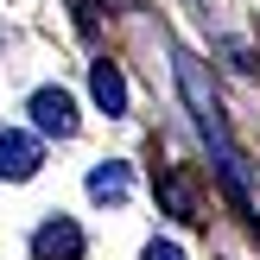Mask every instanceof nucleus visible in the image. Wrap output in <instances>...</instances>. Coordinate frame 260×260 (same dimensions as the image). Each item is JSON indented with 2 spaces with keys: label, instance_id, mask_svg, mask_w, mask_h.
Returning a JSON list of instances; mask_svg holds the SVG:
<instances>
[{
  "label": "nucleus",
  "instance_id": "f257e3e1",
  "mask_svg": "<svg viewBox=\"0 0 260 260\" xmlns=\"http://www.w3.org/2000/svg\"><path fill=\"white\" fill-rule=\"evenodd\" d=\"M38 165H45V146H38L32 134H19V127H7V134H0V178L25 184Z\"/></svg>",
  "mask_w": 260,
  "mask_h": 260
},
{
  "label": "nucleus",
  "instance_id": "f03ea898",
  "mask_svg": "<svg viewBox=\"0 0 260 260\" xmlns=\"http://www.w3.org/2000/svg\"><path fill=\"white\" fill-rule=\"evenodd\" d=\"M32 121H38V134L70 140L76 134V95H70V89H38V95H32Z\"/></svg>",
  "mask_w": 260,
  "mask_h": 260
},
{
  "label": "nucleus",
  "instance_id": "7ed1b4c3",
  "mask_svg": "<svg viewBox=\"0 0 260 260\" xmlns=\"http://www.w3.org/2000/svg\"><path fill=\"white\" fill-rule=\"evenodd\" d=\"M32 260H83V229H76L70 216H51L32 235Z\"/></svg>",
  "mask_w": 260,
  "mask_h": 260
},
{
  "label": "nucleus",
  "instance_id": "20e7f679",
  "mask_svg": "<svg viewBox=\"0 0 260 260\" xmlns=\"http://www.w3.org/2000/svg\"><path fill=\"white\" fill-rule=\"evenodd\" d=\"M89 89H95V108L102 114H127V76H121V63H89Z\"/></svg>",
  "mask_w": 260,
  "mask_h": 260
},
{
  "label": "nucleus",
  "instance_id": "39448f33",
  "mask_svg": "<svg viewBox=\"0 0 260 260\" xmlns=\"http://www.w3.org/2000/svg\"><path fill=\"white\" fill-rule=\"evenodd\" d=\"M127 190H134V178H127L121 159H108V165H95V172H89V197H95V203H121Z\"/></svg>",
  "mask_w": 260,
  "mask_h": 260
},
{
  "label": "nucleus",
  "instance_id": "423d86ee",
  "mask_svg": "<svg viewBox=\"0 0 260 260\" xmlns=\"http://www.w3.org/2000/svg\"><path fill=\"white\" fill-rule=\"evenodd\" d=\"M146 260H184V254H178V241H152V248H146Z\"/></svg>",
  "mask_w": 260,
  "mask_h": 260
}]
</instances>
